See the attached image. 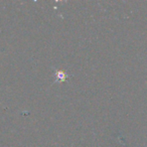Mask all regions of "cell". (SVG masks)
<instances>
[{"label":"cell","instance_id":"1","mask_svg":"<svg viewBox=\"0 0 147 147\" xmlns=\"http://www.w3.org/2000/svg\"><path fill=\"white\" fill-rule=\"evenodd\" d=\"M67 77V74L63 71H61V69H57V71H55V81H57V82H59V83L65 82Z\"/></svg>","mask_w":147,"mask_h":147}]
</instances>
